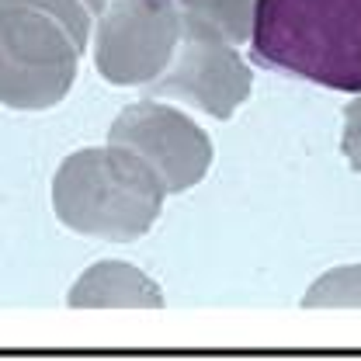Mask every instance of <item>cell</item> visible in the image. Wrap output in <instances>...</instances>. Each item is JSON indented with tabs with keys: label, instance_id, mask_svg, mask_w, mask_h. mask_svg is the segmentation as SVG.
<instances>
[{
	"label": "cell",
	"instance_id": "obj_1",
	"mask_svg": "<svg viewBox=\"0 0 361 361\" xmlns=\"http://www.w3.org/2000/svg\"><path fill=\"white\" fill-rule=\"evenodd\" d=\"M250 63L361 94V0H257Z\"/></svg>",
	"mask_w": 361,
	"mask_h": 361
},
{
	"label": "cell",
	"instance_id": "obj_2",
	"mask_svg": "<svg viewBox=\"0 0 361 361\" xmlns=\"http://www.w3.org/2000/svg\"><path fill=\"white\" fill-rule=\"evenodd\" d=\"M167 188L160 174L126 146H87L70 153L52 178V209L80 236L129 243L157 223Z\"/></svg>",
	"mask_w": 361,
	"mask_h": 361
},
{
	"label": "cell",
	"instance_id": "obj_3",
	"mask_svg": "<svg viewBox=\"0 0 361 361\" xmlns=\"http://www.w3.org/2000/svg\"><path fill=\"white\" fill-rule=\"evenodd\" d=\"M84 49L73 32L32 0H0V104L56 108L77 80Z\"/></svg>",
	"mask_w": 361,
	"mask_h": 361
},
{
	"label": "cell",
	"instance_id": "obj_4",
	"mask_svg": "<svg viewBox=\"0 0 361 361\" xmlns=\"http://www.w3.org/2000/svg\"><path fill=\"white\" fill-rule=\"evenodd\" d=\"M94 66L111 87H146L180 45L178 0H101L94 11Z\"/></svg>",
	"mask_w": 361,
	"mask_h": 361
},
{
	"label": "cell",
	"instance_id": "obj_5",
	"mask_svg": "<svg viewBox=\"0 0 361 361\" xmlns=\"http://www.w3.org/2000/svg\"><path fill=\"white\" fill-rule=\"evenodd\" d=\"M108 142L139 153L164 180L167 195H180L205 178L212 142L188 115L157 101H135L108 129Z\"/></svg>",
	"mask_w": 361,
	"mask_h": 361
},
{
	"label": "cell",
	"instance_id": "obj_6",
	"mask_svg": "<svg viewBox=\"0 0 361 361\" xmlns=\"http://www.w3.org/2000/svg\"><path fill=\"white\" fill-rule=\"evenodd\" d=\"M146 94L180 97L212 118H229L250 94V70L233 42L209 32L180 28V45L171 66L153 84H146Z\"/></svg>",
	"mask_w": 361,
	"mask_h": 361
},
{
	"label": "cell",
	"instance_id": "obj_7",
	"mask_svg": "<svg viewBox=\"0 0 361 361\" xmlns=\"http://www.w3.org/2000/svg\"><path fill=\"white\" fill-rule=\"evenodd\" d=\"M66 302L77 306V310H94V306H164V292L133 264L97 261L70 288Z\"/></svg>",
	"mask_w": 361,
	"mask_h": 361
},
{
	"label": "cell",
	"instance_id": "obj_8",
	"mask_svg": "<svg viewBox=\"0 0 361 361\" xmlns=\"http://www.w3.org/2000/svg\"><path fill=\"white\" fill-rule=\"evenodd\" d=\"M180 28L209 32L226 42L240 45L254 35V11L257 0H178Z\"/></svg>",
	"mask_w": 361,
	"mask_h": 361
},
{
	"label": "cell",
	"instance_id": "obj_9",
	"mask_svg": "<svg viewBox=\"0 0 361 361\" xmlns=\"http://www.w3.org/2000/svg\"><path fill=\"white\" fill-rule=\"evenodd\" d=\"M302 306H361V264L326 271L313 288L302 295Z\"/></svg>",
	"mask_w": 361,
	"mask_h": 361
},
{
	"label": "cell",
	"instance_id": "obj_10",
	"mask_svg": "<svg viewBox=\"0 0 361 361\" xmlns=\"http://www.w3.org/2000/svg\"><path fill=\"white\" fill-rule=\"evenodd\" d=\"M341 149H344L351 171L361 174V94L344 108V139H341Z\"/></svg>",
	"mask_w": 361,
	"mask_h": 361
},
{
	"label": "cell",
	"instance_id": "obj_11",
	"mask_svg": "<svg viewBox=\"0 0 361 361\" xmlns=\"http://www.w3.org/2000/svg\"><path fill=\"white\" fill-rule=\"evenodd\" d=\"M84 4H87L90 11H94V7H97V4H101V0H84Z\"/></svg>",
	"mask_w": 361,
	"mask_h": 361
}]
</instances>
